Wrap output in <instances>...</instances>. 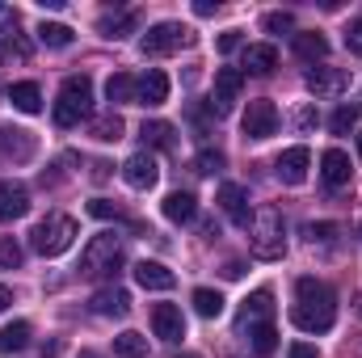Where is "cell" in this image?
Wrapping results in <instances>:
<instances>
[{
    "label": "cell",
    "instance_id": "6da1fadb",
    "mask_svg": "<svg viewBox=\"0 0 362 358\" xmlns=\"http://www.w3.org/2000/svg\"><path fill=\"white\" fill-rule=\"evenodd\" d=\"M291 321H295L303 333H329L333 321H337V295H333V287L320 282V278H299V282H295Z\"/></svg>",
    "mask_w": 362,
    "mask_h": 358
},
{
    "label": "cell",
    "instance_id": "7a4b0ae2",
    "mask_svg": "<svg viewBox=\"0 0 362 358\" xmlns=\"http://www.w3.org/2000/svg\"><path fill=\"white\" fill-rule=\"evenodd\" d=\"M249 249L262 262H278L286 258V228H282V211L278 207H262L249 224Z\"/></svg>",
    "mask_w": 362,
    "mask_h": 358
},
{
    "label": "cell",
    "instance_id": "3957f363",
    "mask_svg": "<svg viewBox=\"0 0 362 358\" xmlns=\"http://www.w3.org/2000/svg\"><path fill=\"white\" fill-rule=\"evenodd\" d=\"M76 236H81V228H76L72 215H47L42 224H34L30 245H34V253H42V258H59V253L72 249Z\"/></svg>",
    "mask_w": 362,
    "mask_h": 358
},
{
    "label": "cell",
    "instance_id": "277c9868",
    "mask_svg": "<svg viewBox=\"0 0 362 358\" xmlns=\"http://www.w3.org/2000/svg\"><path fill=\"white\" fill-rule=\"evenodd\" d=\"M55 122L59 127H76L81 118H89L93 114V81L81 72V76H68L64 81V89H59V97H55Z\"/></svg>",
    "mask_w": 362,
    "mask_h": 358
},
{
    "label": "cell",
    "instance_id": "5b68a950",
    "mask_svg": "<svg viewBox=\"0 0 362 358\" xmlns=\"http://www.w3.org/2000/svg\"><path fill=\"white\" fill-rule=\"evenodd\" d=\"M118 270H122V241L114 232L93 236L81 253V274L85 278H114Z\"/></svg>",
    "mask_w": 362,
    "mask_h": 358
},
{
    "label": "cell",
    "instance_id": "8992f818",
    "mask_svg": "<svg viewBox=\"0 0 362 358\" xmlns=\"http://www.w3.org/2000/svg\"><path fill=\"white\" fill-rule=\"evenodd\" d=\"M194 42V30L189 25H181V21H160V25H152L144 38H139V51L144 55H173L181 47H189Z\"/></svg>",
    "mask_w": 362,
    "mask_h": 358
},
{
    "label": "cell",
    "instance_id": "52a82bcc",
    "mask_svg": "<svg viewBox=\"0 0 362 358\" xmlns=\"http://www.w3.org/2000/svg\"><path fill=\"white\" fill-rule=\"evenodd\" d=\"M240 127H245V139H270V135H278V105L266 101V97L249 101Z\"/></svg>",
    "mask_w": 362,
    "mask_h": 358
},
{
    "label": "cell",
    "instance_id": "ba28073f",
    "mask_svg": "<svg viewBox=\"0 0 362 358\" xmlns=\"http://www.w3.org/2000/svg\"><path fill=\"white\" fill-rule=\"evenodd\" d=\"M240 89H245V68H219L215 72V97H211V114H228L232 110V101L240 97Z\"/></svg>",
    "mask_w": 362,
    "mask_h": 358
},
{
    "label": "cell",
    "instance_id": "9c48e42d",
    "mask_svg": "<svg viewBox=\"0 0 362 358\" xmlns=\"http://www.w3.org/2000/svg\"><path fill=\"white\" fill-rule=\"evenodd\" d=\"M308 169H312V152L299 144V148H286L278 161H274V173L282 185H303L308 181Z\"/></svg>",
    "mask_w": 362,
    "mask_h": 358
},
{
    "label": "cell",
    "instance_id": "30bf717a",
    "mask_svg": "<svg viewBox=\"0 0 362 358\" xmlns=\"http://www.w3.org/2000/svg\"><path fill=\"white\" fill-rule=\"evenodd\" d=\"M219 211L232 219V224H240V228H249L253 224V207H249V190L245 185H236V181H228V185H219Z\"/></svg>",
    "mask_w": 362,
    "mask_h": 358
},
{
    "label": "cell",
    "instance_id": "8fae6325",
    "mask_svg": "<svg viewBox=\"0 0 362 358\" xmlns=\"http://www.w3.org/2000/svg\"><path fill=\"white\" fill-rule=\"evenodd\" d=\"M122 178H127L131 190H152V185L160 181V165H156V156H152V152H135V156H127Z\"/></svg>",
    "mask_w": 362,
    "mask_h": 358
},
{
    "label": "cell",
    "instance_id": "7c38bea8",
    "mask_svg": "<svg viewBox=\"0 0 362 358\" xmlns=\"http://www.w3.org/2000/svg\"><path fill=\"white\" fill-rule=\"evenodd\" d=\"M303 85L312 97H337V93L350 89V72L346 68H312Z\"/></svg>",
    "mask_w": 362,
    "mask_h": 358
},
{
    "label": "cell",
    "instance_id": "4fadbf2b",
    "mask_svg": "<svg viewBox=\"0 0 362 358\" xmlns=\"http://www.w3.org/2000/svg\"><path fill=\"white\" fill-rule=\"evenodd\" d=\"M274 316V295L270 291H253L249 299H245V308H240V316H236V329L245 333V329H257V325H270Z\"/></svg>",
    "mask_w": 362,
    "mask_h": 358
},
{
    "label": "cell",
    "instance_id": "5bb4252c",
    "mask_svg": "<svg viewBox=\"0 0 362 358\" xmlns=\"http://www.w3.org/2000/svg\"><path fill=\"white\" fill-rule=\"evenodd\" d=\"M152 329L160 342H181L185 337V316H181L177 304H156L152 308Z\"/></svg>",
    "mask_w": 362,
    "mask_h": 358
},
{
    "label": "cell",
    "instance_id": "9a60e30c",
    "mask_svg": "<svg viewBox=\"0 0 362 358\" xmlns=\"http://www.w3.org/2000/svg\"><path fill=\"white\" fill-rule=\"evenodd\" d=\"M25 211H30V190H25L21 181L4 178L0 181V219L13 224V219H21Z\"/></svg>",
    "mask_w": 362,
    "mask_h": 358
},
{
    "label": "cell",
    "instance_id": "2e32d148",
    "mask_svg": "<svg viewBox=\"0 0 362 358\" xmlns=\"http://www.w3.org/2000/svg\"><path fill=\"white\" fill-rule=\"evenodd\" d=\"M135 101L139 105H165L169 101V76L160 68H148L139 81H135Z\"/></svg>",
    "mask_w": 362,
    "mask_h": 358
},
{
    "label": "cell",
    "instance_id": "e0dca14e",
    "mask_svg": "<svg viewBox=\"0 0 362 358\" xmlns=\"http://www.w3.org/2000/svg\"><path fill=\"white\" fill-rule=\"evenodd\" d=\"M89 304H93V312H97V316H127V312H131V295H127L122 287H114V282H110V287H101Z\"/></svg>",
    "mask_w": 362,
    "mask_h": 358
},
{
    "label": "cell",
    "instance_id": "ac0fdd59",
    "mask_svg": "<svg viewBox=\"0 0 362 358\" xmlns=\"http://www.w3.org/2000/svg\"><path fill=\"white\" fill-rule=\"evenodd\" d=\"M135 282H139L144 291H173V287H177V274L169 266H160V262H139V266H135Z\"/></svg>",
    "mask_w": 362,
    "mask_h": 358
},
{
    "label": "cell",
    "instance_id": "d6986e66",
    "mask_svg": "<svg viewBox=\"0 0 362 358\" xmlns=\"http://www.w3.org/2000/svg\"><path fill=\"white\" fill-rule=\"evenodd\" d=\"M0 156L30 161V156H34V135L21 131V127H0Z\"/></svg>",
    "mask_w": 362,
    "mask_h": 358
},
{
    "label": "cell",
    "instance_id": "ffe728a7",
    "mask_svg": "<svg viewBox=\"0 0 362 358\" xmlns=\"http://www.w3.org/2000/svg\"><path fill=\"white\" fill-rule=\"evenodd\" d=\"M160 211H165L169 224H189V219L198 215V198H194L189 190H173V194H165Z\"/></svg>",
    "mask_w": 362,
    "mask_h": 358
},
{
    "label": "cell",
    "instance_id": "44dd1931",
    "mask_svg": "<svg viewBox=\"0 0 362 358\" xmlns=\"http://www.w3.org/2000/svg\"><path fill=\"white\" fill-rule=\"evenodd\" d=\"M135 30H139V13H135V8H127V13H105V17L97 21V34H101V38H114V42L127 38V34H135Z\"/></svg>",
    "mask_w": 362,
    "mask_h": 358
},
{
    "label": "cell",
    "instance_id": "7402d4cb",
    "mask_svg": "<svg viewBox=\"0 0 362 358\" xmlns=\"http://www.w3.org/2000/svg\"><path fill=\"white\" fill-rule=\"evenodd\" d=\"M350 173H354V169H350V156H346L341 148H329V152L320 156V178H325V185L337 190V185L350 181Z\"/></svg>",
    "mask_w": 362,
    "mask_h": 358
},
{
    "label": "cell",
    "instance_id": "603a6c76",
    "mask_svg": "<svg viewBox=\"0 0 362 358\" xmlns=\"http://www.w3.org/2000/svg\"><path fill=\"white\" fill-rule=\"evenodd\" d=\"M245 68L253 76H270L274 68H278V47L274 42H249L245 47Z\"/></svg>",
    "mask_w": 362,
    "mask_h": 358
},
{
    "label": "cell",
    "instance_id": "cb8c5ba5",
    "mask_svg": "<svg viewBox=\"0 0 362 358\" xmlns=\"http://www.w3.org/2000/svg\"><path fill=\"white\" fill-rule=\"evenodd\" d=\"M8 101H13V110H21V114H38V110H42V89H38L34 81H17V85H8Z\"/></svg>",
    "mask_w": 362,
    "mask_h": 358
},
{
    "label": "cell",
    "instance_id": "d4e9b609",
    "mask_svg": "<svg viewBox=\"0 0 362 358\" xmlns=\"http://www.w3.org/2000/svg\"><path fill=\"white\" fill-rule=\"evenodd\" d=\"M122 131H127V122H122V114H114V110H110V114H97L89 122V135L101 139V144H118Z\"/></svg>",
    "mask_w": 362,
    "mask_h": 358
},
{
    "label": "cell",
    "instance_id": "484cf974",
    "mask_svg": "<svg viewBox=\"0 0 362 358\" xmlns=\"http://www.w3.org/2000/svg\"><path fill=\"white\" fill-rule=\"evenodd\" d=\"M295 55L299 59H308V64H316V59H325L329 55V38L325 34H295Z\"/></svg>",
    "mask_w": 362,
    "mask_h": 358
},
{
    "label": "cell",
    "instance_id": "4316f807",
    "mask_svg": "<svg viewBox=\"0 0 362 358\" xmlns=\"http://www.w3.org/2000/svg\"><path fill=\"white\" fill-rule=\"evenodd\" d=\"M173 122H160V118H152V122H144L139 127V139L148 144V148H173Z\"/></svg>",
    "mask_w": 362,
    "mask_h": 358
},
{
    "label": "cell",
    "instance_id": "83f0119b",
    "mask_svg": "<svg viewBox=\"0 0 362 358\" xmlns=\"http://www.w3.org/2000/svg\"><path fill=\"white\" fill-rule=\"evenodd\" d=\"M30 346V325L25 321H13L0 329V354H13V350H25Z\"/></svg>",
    "mask_w": 362,
    "mask_h": 358
},
{
    "label": "cell",
    "instance_id": "f1b7e54d",
    "mask_svg": "<svg viewBox=\"0 0 362 358\" xmlns=\"http://www.w3.org/2000/svg\"><path fill=\"white\" fill-rule=\"evenodd\" d=\"M105 97H110L114 105H131V101H135V76L114 72V76L105 81Z\"/></svg>",
    "mask_w": 362,
    "mask_h": 358
},
{
    "label": "cell",
    "instance_id": "f546056e",
    "mask_svg": "<svg viewBox=\"0 0 362 358\" xmlns=\"http://www.w3.org/2000/svg\"><path fill=\"white\" fill-rule=\"evenodd\" d=\"M114 354L118 358H148V337L135 333V329H127V333L114 337Z\"/></svg>",
    "mask_w": 362,
    "mask_h": 358
},
{
    "label": "cell",
    "instance_id": "4dcf8cb0",
    "mask_svg": "<svg viewBox=\"0 0 362 358\" xmlns=\"http://www.w3.org/2000/svg\"><path fill=\"white\" fill-rule=\"evenodd\" d=\"M38 42L42 47H72V25H64V21H42L38 25Z\"/></svg>",
    "mask_w": 362,
    "mask_h": 358
},
{
    "label": "cell",
    "instance_id": "1f68e13d",
    "mask_svg": "<svg viewBox=\"0 0 362 358\" xmlns=\"http://www.w3.org/2000/svg\"><path fill=\"white\" fill-rule=\"evenodd\" d=\"M194 312L206 316V321H215V316L223 312V295L211 291V287H198V291H194Z\"/></svg>",
    "mask_w": 362,
    "mask_h": 358
},
{
    "label": "cell",
    "instance_id": "d6a6232c",
    "mask_svg": "<svg viewBox=\"0 0 362 358\" xmlns=\"http://www.w3.org/2000/svg\"><path fill=\"white\" fill-rule=\"evenodd\" d=\"M194 173H202V178H215V173H223V152H215V148H202V152L194 156Z\"/></svg>",
    "mask_w": 362,
    "mask_h": 358
},
{
    "label": "cell",
    "instance_id": "836d02e7",
    "mask_svg": "<svg viewBox=\"0 0 362 358\" xmlns=\"http://www.w3.org/2000/svg\"><path fill=\"white\" fill-rule=\"evenodd\" d=\"M358 105H337V114L329 118V127H333V135H350L354 127H358Z\"/></svg>",
    "mask_w": 362,
    "mask_h": 358
},
{
    "label": "cell",
    "instance_id": "e575fe53",
    "mask_svg": "<svg viewBox=\"0 0 362 358\" xmlns=\"http://www.w3.org/2000/svg\"><path fill=\"white\" fill-rule=\"evenodd\" d=\"M249 342H253L257 354H274L278 350V329L274 325H257V329H249Z\"/></svg>",
    "mask_w": 362,
    "mask_h": 358
},
{
    "label": "cell",
    "instance_id": "d590c367",
    "mask_svg": "<svg viewBox=\"0 0 362 358\" xmlns=\"http://www.w3.org/2000/svg\"><path fill=\"white\" fill-rule=\"evenodd\" d=\"M303 236H308L312 245H333V241L341 236V228H337V224H303Z\"/></svg>",
    "mask_w": 362,
    "mask_h": 358
},
{
    "label": "cell",
    "instance_id": "8d00e7d4",
    "mask_svg": "<svg viewBox=\"0 0 362 358\" xmlns=\"http://www.w3.org/2000/svg\"><path fill=\"white\" fill-rule=\"evenodd\" d=\"M262 30L266 34H291L295 30V13H266L262 17Z\"/></svg>",
    "mask_w": 362,
    "mask_h": 358
},
{
    "label": "cell",
    "instance_id": "74e56055",
    "mask_svg": "<svg viewBox=\"0 0 362 358\" xmlns=\"http://www.w3.org/2000/svg\"><path fill=\"white\" fill-rule=\"evenodd\" d=\"M21 266V245L13 236H0V270H17Z\"/></svg>",
    "mask_w": 362,
    "mask_h": 358
},
{
    "label": "cell",
    "instance_id": "f35d334b",
    "mask_svg": "<svg viewBox=\"0 0 362 358\" xmlns=\"http://www.w3.org/2000/svg\"><path fill=\"white\" fill-rule=\"evenodd\" d=\"M89 215H93V219H122L118 202H110V198H93V202H89Z\"/></svg>",
    "mask_w": 362,
    "mask_h": 358
},
{
    "label": "cell",
    "instance_id": "ab89813d",
    "mask_svg": "<svg viewBox=\"0 0 362 358\" xmlns=\"http://www.w3.org/2000/svg\"><path fill=\"white\" fill-rule=\"evenodd\" d=\"M346 47H350V55H362V17L346 30Z\"/></svg>",
    "mask_w": 362,
    "mask_h": 358
},
{
    "label": "cell",
    "instance_id": "60d3db41",
    "mask_svg": "<svg viewBox=\"0 0 362 358\" xmlns=\"http://www.w3.org/2000/svg\"><path fill=\"white\" fill-rule=\"evenodd\" d=\"M240 47V30H228V34H219V55H232Z\"/></svg>",
    "mask_w": 362,
    "mask_h": 358
},
{
    "label": "cell",
    "instance_id": "b9f144b4",
    "mask_svg": "<svg viewBox=\"0 0 362 358\" xmlns=\"http://www.w3.org/2000/svg\"><path fill=\"white\" fill-rule=\"evenodd\" d=\"M295 122H299V131H312V127H316V110H312V105H303V110L295 114Z\"/></svg>",
    "mask_w": 362,
    "mask_h": 358
},
{
    "label": "cell",
    "instance_id": "7bdbcfd3",
    "mask_svg": "<svg viewBox=\"0 0 362 358\" xmlns=\"http://www.w3.org/2000/svg\"><path fill=\"white\" fill-rule=\"evenodd\" d=\"M286 358H320V354H316V346H308V342H295V346L286 350Z\"/></svg>",
    "mask_w": 362,
    "mask_h": 358
},
{
    "label": "cell",
    "instance_id": "ee69618b",
    "mask_svg": "<svg viewBox=\"0 0 362 358\" xmlns=\"http://www.w3.org/2000/svg\"><path fill=\"white\" fill-rule=\"evenodd\" d=\"M215 8H219V4H211V0H198V4H194V13H198V17H211Z\"/></svg>",
    "mask_w": 362,
    "mask_h": 358
},
{
    "label": "cell",
    "instance_id": "f6af8a7d",
    "mask_svg": "<svg viewBox=\"0 0 362 358\" xmlns=\"http://www.w3.org/2000/svg\"><path fill=\"white\" fill-rule=\"evenodd\" d=\"M223 274H228V278H240V274H245V266H240V262H228V266H223Z\"/></svg>",
    "mask_w": 362,
    "mask_h": 358
},
{
    "label": "cell",
    "instance_id": "bcb514c9",
    "mask_svg": "<svg viewBox=\"0 0 362 358\" xmlns=\"http://www.w3.org/2000/svg\"><path fill=\"white\" fill-rule=\"evenodd\" d=\"M8 304H13V291H8V287H0V312H4Z\"/></svg>",
    "mask_w": 362,
    "mask_h": 358
},
{
    "label": "cell",
    "instance_id": "7dc6e473",
    "mask_svg": "<svg viewBox=\"0 0 362 358\" xmlns=\"http://www.w3.org/2000/svg\"><path fill=\"white\" fill-rule=\"evenodd\" d=\"M358 156H362V131H358Z\"/></svg>",
    "mask_w": 362,
    "mask_h": 358
},
{
    "label": "cell",
    "instance_id": "c3c4849f",
    "mask_svg": "<svg viewBox=\"0 0 362 358\" xmlns=\"http://www.w3.org/2000/svg\"><path fill=\"white\" fill-rule=\"evenodd\" d=\"M81 358H97V354H89V350H85V354H81Z\"/></svg>",
    "mask_w": 362,
    "mask_h": 358
},
{
    "label": "cell",
    "instance_id": "681fc988",
    "mask_svg": "<svg viewBox=\"0 0 362 358\" xmlns=\"http://www.w3.org/2000/svg\"><path fill=\"white\" fill-rule=\"evenodd\" d=\"M181 358H198V354H181Z\"/></svg>",
    "mask_w": 362,
    "mask_h": 358
}]
</instances>
